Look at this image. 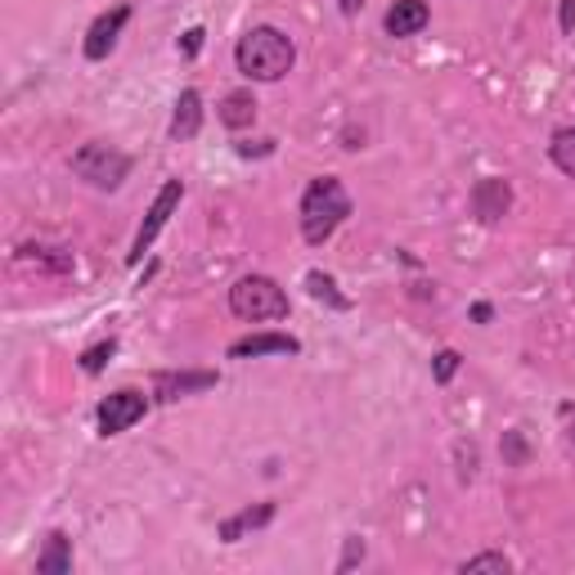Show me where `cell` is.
I'll use <instances>...</instances> for the list:
<instances>
[{
  "mask_svg": "<svg viewBox=\"0 0 575 575\" xmlns=\"http://www.w3.org/2000/svg\"><path fill=\"white\" fill-rule=\"evenodd\" d=\"M292 59H297V50L279 27H252L235 50L239 72L252 76V82H279V76L292 72Z\"/></svg>",
  "mask_w": 575,
  "mask_h": 575,
  "instance_id": "6da1fadb",
  "label": "cell"
},
{
  "mask_svg": "<svg viewBox=\"0 0 575 575\" xmlns=\"http://www.w3.org/2000/svg\"><path fill=\"white\" fill-rule=\"evenodd\" d=\"M351 216V199H347V189H342V180L324 176L315 180L311 189H306V199H301V235L306 243H324L333 239V229Z\"/></svg>",
  "mask_w": 575,
  "mask_h": 575,
  "instance_id": "7a4b0ae2",
  "label": "cell"
},
{
  "mask_svg": "<svg viewBox=\"0 0 575 575\" xmlns=\"http://www.w3.org/2000/svg\"><path fill=\"white\" fill-rule=\"evenodd\" d=\"M229 311L248 324H261V320H284L288 315V292L265 279V275H248L229 288Z\"/></svg>",
  "mask_w": 575,
  "mask_h": 575,
  "instance_id": "3957f363",
  "label": "cell"
},
{
  "mask_svg": "<svg viewBox=\"0 0 575 575\" xmlns=\"http://www.w3.org/2000/svg\"><path fill=\"white\" fill-rule=\"evenodd\" d=\"M72 171L82 176L86 184H95V189H118L127 180V171H131V158L118 153V148H108V144H82L72 153Z\"/></svg>",
  "mask_w": 575,
  "mask_h": 575,
  "instance_id": "277c9868",
  "label": "cell"
},
{
  "mask_svg": "<svg viewBox=\"0 0 575 575\" xmlns=\"http://www.w3.org/2000/svg\"><path fill=\"white\" fill-rule=\"evenodd\" d=\"M180 199H184V184H180V180H167V184H163V194L153 199V207H148V216H144V225H140L135 243H131V261H140V256L153 248V239L163 235V225H167L171 212L180 207Z\"/></svg>",
  "mask_w": 575,
  "mask_h": 575,
  "instance_id": "5b68a950",
  "label": "cell"
},
{
  "mask_svg": "<svg viewBox=\"0 0 575 575\" xmlns=\"http://www.w3.org/2000/svg\"><path fill=\"white\" fill-rule=\"evenodd\" d=\"M148 414V400L140 396V392H112L104 405H99V432L104 436H122V432H131L140 418Z\"/></svg>",
  "mask_w": 575,
  "mask_h": 575,
  "instance_id": "8992f818",
  "label": "cell"
},
{
  "mask_svg": "<svg viewBox=\"0 0 575 575\" xmlns=\"http://www.w3.org/2000/svg\"><path fill=\"white\" fill-rule=\"evenodd\" d=\"M127 19H131V5H112L108 14H99L91 23V32H86V59H108V50L118 46Z\"/></svg>",
  "mask_w": 575,
  "mask_h": 575,
  "instance_id": "52a82bcc",
  "label": "cell"
},
{
  "mask_svg": "<svg viewBox=\"0 0 575 575\" xmlns=\"http://www.w3.org/2000/svg\"><path fill=\"white\" fill-rule=\"evenodd\" d=\"M508 207H513V189H508V180H494V176H490V180H481V184L472 189V212H477L481 225L504 220Z\"/></svg>",
  "mask_w": 575,
  "mask_h": 575,
  "instance_id": "ba28073f",
  "label": "cell"
},
{
  "mask_svg": "<svg viewBox=\"0 0 575 575\" xmlns=\"http://www.w3.org/2000/svg\"><path fill=\"white\" fill-rule=\"evenodd\" d=\"M301 342L288 337V333H252V337H239L229 347V360H248V356H297Z\"/></svg>",
  "mask_w": 575,
  "mask_h": 575,
  "instance_id": "9c48e42d",
  "label": "cell"
},
{
  "mask_svg": "<svg viewBox=\"0 0 575 575\" xmlns=\"http://www.w3.org/2000/svg\"><path fill=\"white\" fill-rule=\"evenodd\" d=\"M428 19H432L428 0H396L387 19H382V27H387V36H418L428 27Z\"/></svg>",
  "mask_w": 575,
  "mask_h": 575,
  "instance_id": "30bf717a",
  "label": "cell"
},
{
  "mask_svg": "<svg viewBox=\"0 0 575 575\" xmlns=\"http://www.w3.org/2000/svg\"><path fill=\"white\" fill-rule=\"evenodd\" d=\"M153 387H158V400H180L189 392L216 387V373H158L153 378Z\"/></svg>",
  "mask_w": 575,
  "mask_h": 575,
  "instance_id": "8fae6325",
  "label": "cell"
},
{
  "mask_svg": "<svg viewBox=\"0 0 575 575\" xmlns=\"http://www.w3.org/2000/svg\"><path fill=\"white\" fill-rule=\"evenodd\" d=\"M203 127V95L199 91H184L176 99V118H171V135L176 140H194Z\"/></svg>",
  "mask_w": 575,
  "mask_h": 575,
  "instance_id": "7c38bea8",
  "label": "cell"
},
{
  "mask_svg": "<svg viewBox=\"0 0 575 575\" xmlns=\"http://www.w3.org/2000/svg\"><path fill=\"white\" fill-rule=\"evenodd\" d=\"M216 118H220L229 131L252 127V122H256V99H252V91H235V95H225V99H220V108H216Z\"/></svg>",
  "mask_w": 575,
  "mask_h": 575,
  "instance_id": "4fadbf2b",
  "label": "cell"
},
{
  "mask_svg": "<svg viewBox=\"0 0 575 575\" xmlns=\"http://www.w3.org/2000/svg\"><path fill=\"white\" fill-rule=\"evenodd\" d=\"M36 571H41V575H68L72 571V540H68L63 530H55L50 540H46L41 558H36Z\"/></svg>",
  "mask_w": 575,
  "mask_h": 575,
  "instance_id": "5bb4252c",
  "label": "cell"
},
{
  "mask_svg": "<svg viewBox=\"0 0 575 575\" xmlns=\"http://www.w3.org/2000/svg\"><path fill=\"white\" fill-rule=\"evenodd\" d=\"M275 517V504H256V508H243L239 517H229V522H220V540L225 544H235V540H243L248 530H256V526H265Z\"/></svg>",
  "mask_w": 575,
  "mask_h": 575,
  "instance_id": "9a60e30c",
  "label": "cell"
},
{
  "mask_svg": "<svg viewBox=\"0 0 575 575\" xmlns=\"http://www.w3.org/2000/svg\"><path fill=\"white\" fill-rule=\"evenodd\" d=\"M549 153H553V163H558V171H566V176L575 180V127L558 131V135H553V144H549Z\"/></svg>",
  "mask_w": 575,
  "mask_h": 575,
  "instance_id": "2e32d148",
  "label": "cell"
},
{
  "mask_svg": "<svg viewBox=\"0 0 575 575\" xmlns=\"http://www.w3.org/2000/svg\"><path fill=\"white\" fill-rule=\"evenodd\" d=\"M306 288H311V297H320V301H333L337 306V311H347V297H337V284L328 279V275H320V271H311V275H306Z\"/></svg>",
  "mask_w": 575,
  "mask_h": 575,
  "instance_id": "e0dca14e",
  "label": "cell"
},
{
  "mask_svg": "<svg viewBox=\"0 0 575 575\" xmlns=\"http://www.w3.org/2000/svg\"><path fill=\"white\" fill-rule=\"evenodd\" d=\"M477 571H500V575H508L513 562H508L504 553H477V558L464 562V575H477Z\"/></svg>",
  "mask_w": 575,
  "mask_h": 575,
  "instance_id": "ac0fdd59",
  "label": "cell"
},
{
  "mask_svg": "<svg viewBox=\"0 0 575 575\" xmlns=\"http://www.w3.org/2000/svg\"><path fill=\"white\" fill-rule=\"evenodd\" d=\"M112 351H118V342H112V337H108V342H99V347H91V351L82 356V369H86V373H99V369L112 360Z\"/></svg>",
  "mask_w": 575,
  "mask_h": 575,
  "instance_id": "d6986e66",
  "label": "cell"
},
{
  "mask_svg": "<svg viewBox=\"0 0 575 575\" xmlns=\"http://www.w3.org/2000/svg\"><path fill=\"white\" fill-rule=\"evenodd\" d=\"M458 373V351H436V360H432V378L436 382H450Z\"/></svg>",
  "mask_w": 575,
  "mask_h": 575,
  "instance_id": "ffe728a7",
  "label": "cell"
},
{
  "mask_svg": "<svg viewBox=\"0 0 575 575\" xmlns=\"http://www.w3.org/2000/svg\"><path fill=\"white\" fill-rule=\"evenodd\" d=\"M504 458L508 464H526V445H522V432H504Z\"/></svg>",
  "mask_w": 575,
  "mask_h": 575,
  "instance_id": "44dd1931",
  "label": "cell"
},
{
  "mask_svg": "<svg viewBox=\"0 0 575 575\" xmlns=\"http://www.w3.org/2000/svg\"><path fill=\"white\" fill-rule=\"evenodd\" d=\"M364 558V540H347V553H342V562H337V571H351L356 562Z\"/></svg>",
  "mask_w": 575,
  "mask_h": 575,
  "instance_id": "7402d4cb",
  "label": "cell"
},
{
  "mask_svg": "<svg viewBox=\"0 0 575 575\" xmlns=\"http://www.w3.org/2000/svg\"><path fill=\"white\" fill-rule=\"evenodd\" d=\"M203 36H207L203 27H189L184 41H180V55H199V50H203Z\"/></svg>",
  "mask_w": 575,
  "mask_h": 575,
  "instance_id": "603a6c76",
  "label": "cell"
},
{
  "mask_svg": "<svg viewBox=\"0 0 575 575\" xmlns=\"http://www.w3.org/2000/svg\"><path fill=\"white\" fill-rule=\"evenodd\" d=\"M558 23H562V32H566V36L575 32V0H562V14H558Z\"/></svg>",
  "mask_w": 575,
  "mask_h": 575,
  "instance_id": "cb8c5ba5",
  "label": "cell"
},
{
  "mask_svg": "<svg viewBox=\"0 0 575 575\" xmlns=\"http://www.w3.org/2000/svg\"><path fill=\"white\" fill-rule=\"evenodd\" d=\"M337 5H342V14H356V10L364 5V0H337Z\"/></svg>",
  "mask_w": 575,
  "mask_h": 575,
  "instance_id": "d4e9b609",
  "label": "cell"
},
{
  "mask_svg": "<svg viewBox=\"0 0 575 575\" xmlns=\"http://www.w3.org/2000/svg\"><path fill=\"white\" fill-rule=\"evenodd\" d=\"M571 436H575V432H571Z\"/></svg>",
  "mask_w": 575,
  "mask_h": 575,
  "instance_id": "484cf974",
  "label": "cell"
}]
</instances>
